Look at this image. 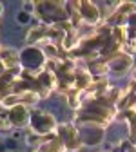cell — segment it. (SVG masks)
Segmentation results:
<instances>
[{
    "label": "cell",
    "mask_w": 136,
    "mask_h": 152,
    "mask_svg": "<svg viewBox=\"0 0 136 152\" xmlns=\"http://www.w3.org/2000/svg\"><path fill=\"white\" fill-rule=\"evenodd\" d=\"M56 134H58V138H60V141L67 152H78L84 148V141L80 138L78 127L74 123H58Z\"/></svg>",
    "instance_id": "5b68a950"
},
{
    "label": "cell",
    "mask_w": 136,
    "mask_h": 152,
    "mask_svg": "<svg viewBox=\"0 0 136 152\" xmlns=\"http://www.w3.org/2000/svg\"><path fill=\"white\" fill-rule=\"evenodd\" d=\"M27 127L31 129V132L35 134V141H40L42 138L56 132L58 121L51 112L42 110V109H31L29 112V123Z\"/></svg>",
    "instance_id": "3957f363"
},
{
    "label": "cell",
    "mask_w": 136,
    "mask_h": 152,
    "mask_svg": "<svg viewBox=\"0 0 136 152\" xmlns=\"http://www.w3.org/2000/svg\"><path fill=\"white\" fill-rule=\"evenodd\" d=\"M47 67V56L38 45H27L20 51V69L29 72H38Z\"/></svg>",
    "instance_id": "277c9868"
},
{
    "label": "cell",
    "mask_w": 136,
    "mask_h": 152,
    "mask_svg": "<svg viewBox=\"0 0 136 152\" xmlns=\"http://www.w3.org/2000/svg\"><path fill=\"white\" fill-rule=\"evenodd\" d=\"M0 62L6 69H20V51L13 47H0Z\"/></svg>",
    "instance_id": "9c48e42d"
},
{
    "label": "cell",
    "mask_w": 136,
    "mask_h": 152,
    "mask_svg": "<svg viewBox=\"0 0 136 152\" xmlns=\"http://www.w3.org/2000/svg\"><path fill=\"white\" fill-rule=\"evenodd\" d=\"M31 6L38 24L56 26V24L69 22L67 2H62V0H38V2H31Z\"/></svg>",
    "instance_id": "7a4b0ae2"
},
{
    "label": "cell",
    "mask_w": 136,
    "mask_h": 152,
    "mask_svg": "<svg viewBox=\"0 0 136 152\" xmlns=\"http://www.w3.org/2000/svg\"><path fill=\"white\" fill-rule=\"evenodd\" d=\"M124 112H125V110H124ZM129 112H132V114H134V116H136V105H134V107H132V109H131Z\"/></svg>",
    "instance_id": "7c38bea8"
},
{
    "label": "cell",
    "mask_w": 136,
    "mask_h": 152,
    "mask_svg": "<svg viewBox=\"0 0 136 152\" xmlns=\"http://www.w3.org/2000/svg\"><path fill=\"white\" fill-rule=\"evenodd\" d=\"M33 152H67V150H65V147L62 145L58 134H56V132H53V134L42 138L40 141H36Z\"/></svg>",
    "instance_id": "ba28073f"
},
{
    "label": "cell",
    "mask_w": 136,
    "mask_h": 152,
    "mask_svg": "<svg viewBox=\"0 0 136 152\" xmlns=\"http://www.w3.org/2000/svg\"><path fill=\"white\" fill-rule=\"evenodd\" d=\"M22 69H6L4 72H0V102H4L7 96L13 94L15 83L20 76Z\"/></svg>",
    "instance_id": "52a82bcc"
},
{
    "label": "cell",
    "mask_w": 136,
    "mask_h": 152,
    "mask_svg": "<svg viewBox=\"0 0 136 152\" xmlns=\"http://www.w3.org/2000/svg\"><path fill=\"white\" fill-rule=\"evenodd\" d=\"M2 13H4V6H2V2H0V18H2Z\"/></svg>",
    "instance_id": "8fae6325"
},
{
    "label": "cell",
    "mask_w": 136,
    "mask_h": 152,
    "mask_svg": "<svg viewBox=\"0 0 136 152\" xmlns=\"http://www.w3.org/2000/svg\"><path fill=\"white\" fill-rule=\"evenodd\" d=\"M132 64H134V56L129 54L127 51H118L116 54H112L111 58H107L109 74H114V76H122L127 71H131Z\"/></svg>",
    "instance_id": "8992f818"
},
{
    "label": "cell",
    "mask_w": 136,
    "mask_h": 152,
    "mask_svg": "<svg viewBox=\"0 0 136 152\" xmlns=\"http://www.w3.org/2000/svg\"><path fill=\"white\" fill-rule=\"evenodd\" d=\"M131 80L136 83V67H134V71H132V76H131Z\"/></svg>",
    "instance_id": "30bf717a"
},
{
    "label": "cell",
    "mask_w": 136,
    "mask_h": 152,
    "mask_svg": "<svg viewBox=\"0 0 136 152\" xmlns=\"http://www.w3.org/2000/svg\"><path fill=\"white\" fill-rule=\"evenodd\" d=\"M4 71H6V67H4V64H2V62H0V72H4Z\"/></svg>",
    "instance_id": "4fadbf2b"
},
{
    "label": "cell",
    "mask_w": 136,
    "mask_h": 152,
    "mask_svg": "<svg viewBox=\"0 0 136 152\" xmlns=\"http://www.w3.org/2000/svg\"><path fill=\"white\" fill-rule=\"evenodd\" d=\"M69 9V22L73 27L82 29V27H96L100 26L104 16L96 2H89V0H73L67 2Z\"/></svg>",
    "instance_id": "6da1fadb"
}]
</instances>
